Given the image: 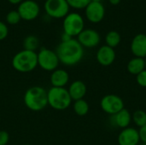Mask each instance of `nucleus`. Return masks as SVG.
I'll return each instance as SVG.
<instances>
[{
  "label": "nucleus",
  "instance_id": "f257e3e1",
  "mask_svg": "<svg viewBox=\"0 0 146 145\" xmlns=\"http://www.w3.org/2000/svg\"><path fill=\"white\" fill-rule=\"evenodd\" d=\"M60 62L65 66L72 67L78 64L84 56V48L75 38L61 41L56 49Z\"/></svg>",
  "mask_w": 146,
  "mask_h": 145
},
{
  "label": "nucleus",
  "instance_id": "f03ea898",
  "mask_svg": "<svg viewBox=\"0 0 146 145\" xmlns=\"http://www.w3.org/2000/svg\"><path fill=\"white\" fill-rule=\"evenodd\" d=\"M23 103L29 110L39 112L48 105L47 91L42 86H32L26 91Z\"/></svg>",
  "mask_w": 146,
  "mask_h": 145
},
{
  "label": "nucleus",
  "instance_id": "7ed1b4c3",
  "mask_svg": "<svg viewBox=\"0 0 146 145\" xmlns=\"http://www.w3.org/2000/svg\"><path fill=\"white\" fill-rule=\"evenodd\" d=\"M11 64L13 68L19 73H30L38 67L37 53L22 50L13 56Z\"/></svg>",
  "mask_w": 146,
  "mask_h": 145
},
{
  "label": "nucleus",
  "instance_id": "20e7f679",
  "mask_svg": "<svg viewBox=\"0 0 146 145\" xmlns=\"http://www.w3.org/2000/svg\"><path fill=\"white\" fill-rule=\"evenodd\" d=\"M48 105L55 110H65L72 103L71 97L65 87H50L47 91Z\"/></svg>",
  "mask_w": 146,
  "mask_h": 145
},
{
  "label": "nucleus",
  "instance_id": "39448f33",
  "mask_svg": "<svg viewBox=\"0 0 146 145\" xmlns=\"http://www.w3.org/2000/svg\"><path fill=\"white\" fill-rule=\"evenodd\" d=\"M62 28L63 32L71 38L77 37L85 29L84 19L79 13H68L63 18Z\"/></svg>",
  "mask_w": 146,
  "mask_h": 145
},
{
  "label": "nucleus",
  "instance_id": "423d86ee",
  "mask_svg": "<svg viewBox=\"0 0 146 145\" xmlns=\"http://www.w3.org/2000/svg\"><path fill=\"white\" fill-rule=\"evenodd\" d=\"M38 66L43 70L47 72H53L58 68L60 61L56 51L47 49L41 48L37 53Z\"/></svg>",
  "mask_w": 146,
  "mask_h": 145
},
{
  "label": "nucleus",
  "instance_id": "0eeeda50",
  "mask_svg": "<svg viewBox=\"0 0 146 145\" xmlns=\"http://www.w3.org/2000/svg\"><path fill=\"white\" fill-rule=\"evenodd\" d=\"M44 8L49 16L56 19L64 18L70 9L67 0H46Z\"/></svg>",
  "mask_w": 146,
  "mask_h": 145
},
{
  "label": "nucleus",
  "instance_id": "6e6552de",
  "mask_svg": "<svg viewBox=\"0 0 146 145\" xmlns=\"http://www.w3.org/2000/svg\"><path fill=\"white\" fill-rule=\"evenodd\" d=\"M100 107L104 113L110 115L125 109L123 100L115 94H108L103 97L100 101Z\"/></svg>",
  "mask_w": 146,
  "mask_h": 145
},
{
  "label": "nucleus",
  "instance_id": "1a4fd4ad",
  "mask_svg": "<svg viewBox=\"0 0 146 145\" xmlns=\"http://www.w3.org/2000/svg\"><path fill=\"white\" fill-rule=\"evenodd\" d=\"M17 11L20 14L21 20L30 21L35 20L38 16L40 8L37 2L33 0H25L19 4Z\"/></svg>",
  "mask_w": 146,
  "mask_h": 145
},
{
  "label": "nucleus",
  "instance_id": "9d476101",
  "mask_svg": "<svg viewBox=\"0 0 146 145\" xmlns=\"http://www.w3.org/2000/svg\"><path fill=\"white\" fill-rule=\"evenodd\" d=\"M77 40L83 48H94L99 44L101 37L98 31L88 28L84 29L77 36Z\"/></svg>",
  "mask_w": 146,
  "mask_h": 145
},
{
  "label": "nucleus",
  "instance_id": "9b49d317",
  "mask_svg": "<svg viewBox=\"0 0 146 145\" xmlns=\"http://www.w3.org/2000/svg\"><path fill=\"white\" fill-rule=\"evenodd\" d=\"M85 9L86 17L92 23H98L104 18L105 8L102 3L91 2Z\"/></svg>",
  "mask_w": 146,
  "mask_h": 145
},
{
  "label": "nucleus",
  "instance_id": "f8f14e48",
  "mask_svg": "<svg viewBox=\"0 0 146 145\" xmlns=\"http://www.w3.org/2000/svg\"><path fill=\"white\" fill-rule=\"evenodd\" d=\"M117 140L119 145H138L140 143L139 130L133 127H127L122 129Z\"/></svg>",
  "mask_w": 146,
  "mask_h": 145
},
{
  "label": "nucleus",
  "instance_id": "ddd939ff",
  "mask_svg": "<svg viewBox=\"0 0 146 145\" xmlns=\"http://www.w3.org/2000/svg\"><path fill=\"white\" fill-rule=\"evenodd\" d=\"M115 57H116V54L115 50L108 45L101 46L96 54V58L98 62L104 67L112 65L115 60Z\"/></svg>",
  "mask_w": 146,
  "mask_h": 145
},
{
  "label": "nucleus",
  "instance_id": "4468645a",
  "mask_svg": "<svg viewBox=\"0 0 146 145\" xmlns=\"http://www.w3.org/2000/svg\"><path fill=\"white\" fill-rule=\"evenodd\" d=\"M130 49L136 57H146V34L139 33L132 40Z\"/></svg>",
  "mask_w": 146,
  "mask_h": 145
},
{
  "label": "nucleus",
  "instance_id": "2eb2a0df",
  "mask_svg": "<svg viewBox=\"0 0 146 145\" xmlns=\"http://www.w3.org/2000/svg\"><path fill=\"white\" fill-rule=\"evenodd\" d=\"M110 124L113 126L125 129L129 127V125L132 121V115L127 109H123L118 113L110 116Z\"/></svg>",
  "mask_w": 146,
  "mask_h": 145
},
{
  "label": "nucleus",
  "instance_id": "dca6fc26",
  "mask_svg": "<svg viewBox=\"0 0 146 145\" xmlns=\"http://www.w3.org/2000/svg\"><path fill=\"white\" fill-rule=\"evenodd\" d=\"M50 81L52 87H65L69 81V73L64 69L56 68L51 72Z\"/></svg>",
  "mask_w": 146,
  "mask_h": 145
},
{
  "label": "nucleus",
  "instance_id": "f3484780",
  "mask_svg": "<svg viewBox=\"0 0 146 145\" xmlns=\"http://www.w3.org/2000/svg\"><path fill=\"white\" fill-rule=\"evenodd\" d=\"M68 91L71 99L73 101H77L80 99H84V97L87 91V87L82 80H74L70 84Z\"/></svg>",
  "mask_w": 146,
  "mask_h": 145
},
{
  "label": "nucleus",
  "instance_id": "a211bd4d",
  "mask_svg": "<svg viewBox=\"0 0 146 145\" xmlns=\"http://www.w3.org/2000/svg\"><path fill=\"white\" fill-rule=\"evenodd\" d=\"M127 69L128 73H130L131 74L138 75L139 73H141L142 71H144L145 69V58L134 56L128 62V63L127 65Z\"/></svg>",
  "mask_w": 146,
  "mask_h": 145
},
{
  "label": "nucleus",
  "instance_id": "6ab92c4d",
  "mask_svg": "<svg viewBox=\"0 0 146 145\" xmlns=\"http://www.w3.org/2000/svg\"><path fill=\"white\" fill-rule=\"evenodd\" d=\"M74 113L79 116H85L89 112V104L85 99H80L77 101H74V103L73 105Z\"/></svg>",
  "mask_w": 146,
  "mask_h": 145
},
{
  "label": "nucleus",
  "instance_id": "aec40b11",
  "mask_svg": "<svg viewBox=\"0 0 146 145\" xmlns=\"http://www.w3.org/2000/svg\"><path fill=\"white\" fill-rule=\"evenodd\" d=\"M121 41V34L117 31H110L105 37V42L106 45L111 47V48H115L117 47Z\"/></svg>",
  "mask_w": 146,
  "mask_h": 145
},
{
  "label": "nucleus",
  "instance_id": "412c9836",
  "mask_svg": "<svg viewBox=\"0 0 146 145\" xmlns=\"http://www.w3.org/2000/svg\"><path fill=\"white\" fill-rule=\"evenodd\" d=\"M38 46L39 40L34 35H28L23 40V50L36 52V50L38 48Z\"/></svg>",
  "mask_w": 146,
  "mask_h": 145
},
{
  "label": "nucleus",
  "instance_id": "4be33fe9",
  "mask_svg": "<svg viewBox=\"0 0 146 145\" xmlns=\"http://www.w3.org/2000/svg\"><path fill=\"white\" fill-rule=\"evenodd\" d=\"M132 121L139 128L146 125V112L142 109H137L132 115Z\"/></svg>",
  "mask_w": 146,
  "mask_h": 145
},
{
  "label": "nucleus",
  "instance_id": "5701e85b",
  "mask_svg": "<svg viewBox=\"0 0 146 145\" xmlns=\"http://www.w3.org/2000/svg\"><path fill=\"white\" fill-rule=\"evenodd\" d=\"M21 18L17 10H10L6 15V21L9 25H16L21 21Z\"/></svg>",
  "mask_w": 146,
  "mask_h": 145
},
{
  "label": "nucleus",
  "instance_id": "b1692460",
  "mask_svg": "<svg viewBox=\"0 0 146 145\" xmlns=\"http://www.w3.org/2000/svg\"><path fill=\"white\" fill-rule=\"evenodd\" d=\"M67 2L69 7L77 9H86V6L91 3V0H67Z\"/></svg>",
  "mask_w": 146,
  "mask_h": 145
},
{
  "label": "nucleus",
  "instance_id": "393cba45",
  "mask_svg": "<svg viewBox=\"0 0 146 145\" xmlns=\"http://www.w3.org/2000/svg\"><path fill=\"white\" fill-rule=\"evenodd\" d=\"M136 81L139 86L146 88V69L136 75Z\"/></svg>",
  "mask_w": 146,
  "mask_h": 145
},
{
  "label": "nucleus",
  "instance_id": "a878e982",
  "mask_svg": "<svg viewBox=\"0 0 146 145\" xmlns=\"http://www.w3.org/2000/svg\"><path fill=\"white\" fill-rule=\"evenodd\" d=\"M9 34V28L7 25L0 21V41L5 39Z\"/></svg>",
  "mask_w": 146,
  "mask_h": 145
},
{
  "label": "nucleus",
  "instance_id": "bb28decb",
  "mask_svg": "<svg viewBox=\"0 0 146 145\" xmlns=\"http://www.w3.org/2000/svg\"><path fill=\"white\" fill-rule=\"evenodd\" d=\"M9 141V134L6 131H0V145H7Z\"/></svg>",
  "mask_w": 146,
  "mask_h": 145
},
{
  "label": "nucleus",
  "instance_id": "cd10ccee",
  "mask_svg": "<svg viewBox=\"0 0 146 145\" xmlns=\"http://www.w3.org/2000/svg\"><path fill=\"white\" fill-rule=\"evenodd\" d=\"M139 132L140 141L144 144H146V125L145 126L139 128Z\"/></svg>",
  "mask_w": 146,
  "mask_h": 145
},
{
  "label": "nucleus",
  "instance_id": "c85d7f7f",
  "mask_svg": "<svg viewBox=\"0 0 146 145\" xmlns=\"http://www.w3.org/2000/svg\"><path fill=\"white\" fill-rule=\"evenodd\" d=\"M109 1H110V3L112 5H118L121 0H109Z\"/></svg>",
  "mask_w": 146,
  "mask_h": 145
},
{
  "label": "nucleus",
  "instance_id": "c756f323",
  "mask_svg": "<svg viewBox=\"0 0 146 145\" xmlns=\"http://www.w3.org/2000/svg\"><path fill=\"white\" fill-rule=\"evenodd\" d=\"M12 4H20L23 0H8Z\"/></svg>",
  "mask_w": 146,
  "mask_h": 145
},
{
  "label": "nucleus",
  "instance_id": "7c9ffc66",
  "mask_svg": "<svg viewBox=\"0 0 146 145\" xmlns=\"http://www.w3.org/2000/svg\"><path fill=\"white\" fill-rule=\"evenodd\" d=\"M102 0H91V2H98V3H101Z\"/></svg>",
  "mask_w": 146,
  "mask_h": 145
},
{
  "label": "nucleus",
  "instance_id": "2f4dec72",
  "mask_svg": "<svg viewBox=\"0 0 146 145\" xmlns=\"http://www.w3.org/2000/svg\"><path fill=\"white\" fill-rule=\"evenodd\" d=\"M138 145H146V144H144V143H141V144H140V143H139Z\"/></svg>",
  "mask_w": 146,
  "mask_h": 145
},
{
  "label": "nucleus",
  "instance_id": "473e14b6",
  "mask_svg": "<svg viewBox=\"0 0 146 145\" xmlns=\"http://www.w3.org/2000/svg\"><path fill=\"white\" fill-rule=\"evenodd\" d=\"M145 69H146V57L145 58Z\"/></svg>",
  "mask_w": 146,
  "mask_h": 145
},
{
  "label": "nucleus",
  "instance_id": "72a5a7b5",
  "mask_svg": "<svg viewBox=\"0 0 146 145\" xmlns=\"http://www.w3.org/2000/svg\"><path fill=\"white\" fill-rule=\"evenodd\" d=\"M24 145H30V144H24Z\"/></svg>",
  "mask_w": 146,
  "mask_h": 145
}]
</instances>
